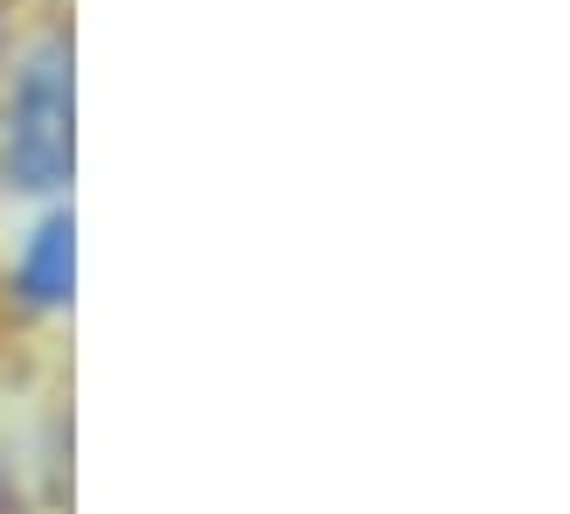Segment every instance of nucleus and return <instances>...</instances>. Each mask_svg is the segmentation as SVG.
Returning a JSON list of instances; mask_svg holds the SVG:
<instances>
[{"label":"nucleus","instance_id":"nucleus-2","mask_svg":"<svg viewBox=\"0 0 570 514\" xmlns=\"http://www.w3.org/2000/svg\"><path fill=\"white\" fill-rule=\"evenodd\" d=\"M70 216H49L21 250V293L28 306H63L70 299V271H77V244H70Z\"/></svg>","mask_w":570,"mask_h":514},{"label":"nucleus","instance_id":"nucleus-1","mask_svg":"<svg viewBox=\"0 0 570 514\" xmlns=\"http://www.w3.org/2000/svg\"><path fill=\"white\" fill-rule=\"evenodd\" d=\"M8 175L21 188H63L70 181V49H36L8 105Z\"/></svg>","mask_w":570,"mask_h":514}]
</instances>
